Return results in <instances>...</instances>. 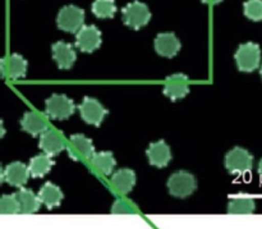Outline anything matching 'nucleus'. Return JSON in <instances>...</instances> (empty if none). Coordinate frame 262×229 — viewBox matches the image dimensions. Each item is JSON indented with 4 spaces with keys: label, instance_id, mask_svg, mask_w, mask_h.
<instances>
[{
    "label": "nucleus",
    "instance_id": "31",
    "mask_svg": "<svg viewBox=\"0 0 262 229\" xmlns=\"http://www.w3.org/2000/svg\"><path fill=\"white\" fill-rule=\"evenodd\" d=\"M257 172H258V176L262 178V159L260 160V163H258V166H257Z\"/></svg>",
    "mask_w": 262,
    "mask_h": 229
},
{
    "label": "nucleus",
    "instance_id": "7",
    "mask_svg": "<svg viewBox=\"0 0 262 229\" xmlns=\"http://www.w3.org/2000/svg\"><path fill=\"white\" fill-rule=\"evenodd\" d=\"M28 63L20 54L13 53L0 58V77L5 79H22L27 74Z\"/></svg>",
    "mask_w": 262,
    "mask_h": 229
},
{
    "label": "nucleus",
    "instance_id": "22",
    "mask_svg": "<svg viewBox=\"0 0 262 229\" xmlns=\"http://www.w3.org/2000/svg\"><path fill=\"white\" fill-rule=\"evenodd\" d=\"M256 202L251 197H237L230 200L227 212L232 215H248L255 213Z\"/></svg>",
    "mask_w": 262,
    "mask_h": 229
},
{
    "label": "nucleus",
    "instance_id": "5",
    "mask_svg": "<svg viewBox=\"0 0 262 229\" xmlns=\"http://www.w3.org/2000/svg\"><path fill=\"white\" fill-rule=\"evenodd\" d=\"M84 23V10L77 5H66L61 8L56 17L59 30L69 33H77Z\"/></svg>",
    "mask_w": 262,
    "mask_h": 229
},
{
    "label": "nucleus",
    "instance_id": "19",
    "mask_svg": "<svg viewBox=\"0 0 262 229\" xmlns=\"http://www.w3.org/2000/svg\"><path fill=\"white\" fill-rule=\"evenodd\" d=\"M15 196H17L18 202H19L20 213H23V214L37 213L40 210L41 205H42L37 195L32 190L25 189V187L19 189V191L15 194Z\"/></svg>",
    "mask_w": 262,
    "mask_h": 229
},
{
    "label": "nucleus",
    "instance_id": "17",
    "mask_svg": "<svg viewBox=\"0 0 262 229\" xmlns=\"http://www.w3.org/2000/svg\"><path fill=\"white\" fill-rule=\"evenodd\" d=\"M38 148L43 151V154L49 156H56L66 149L63 140L54 131L48 130L40 136Z\"/></svg>",
    "mask_w": 262,
    "mask_h": 229
},
{
    "label": "nucleus",
    "instance_id": "4",
    "mask_svg": "<svg viewBox=\"0 0 262 229\" xmlns=\"http://www.w3.org/2000/svg\"><path fill=\"white\" fill-rule=\"evenodd\" d=\"M76 110L73 100L67 95L54 94L45 101V114L54 120H64L72 117Z\"/></svg>",
    "mask_w": 262,
    "mask_h": 229
},
{
    "label": "nucleus",
    "instance_id": "25",
    "mask_svg": "<svg viewBox=\"0 0 262 229\" xmlns=\"http://www.w3.org/2000/svg\"><path fill=\"white\" fill-rule=\"evenodd\" d=\"M18 213H20V207L15 194L0 196V215H13Z\"/></svg>",
    "mask_w": 262,
    "mask_h": 229
},
{
    "label": "nucleus",
    "instance_id": "13",
    "mask_svg": "<svg viewBox=\"0 0 262 229\" xmlns=\"http://www.w3.org/2000/svg\"><path fill=\"white\" fill-rule=\"evenodd\" d=\"M51 54H53V59L56 61L58 68L71 69L74 66L77 59L76 50L73 46L64 41H58V43L53 44L51 46Z\"/></svg>",
    "mask_w": 262,
    "mask_h": 229
},
{
    "label": "nucleus",
    "instance_id": "26",
    "mask_svg": "<svg viewBox=\"0 0 262 229\" xmlns=\"http://www.w3.org/2000/svg\"><path fill=\"white\" fill-rule=\"evenodd\" d=\"M245 15L251 20H262V0H247L243 5Z\"/></svg>",
    "mask_w": 262,
    "mask_h": 229
},
{
    "label": "nucleus",
    "instance_id": "20",
    "mask_svg": "<svg viewBox=\"0 0 262 229\" xmlns=\"http://www.w3.org/2000/svg\"><path fill=\"white\" fill-rule=\"evenodd\" d=\"M27 166L32 178H42L51 171V168L54 166V161L51 156L46 155V154H40V155L33 156Z\"/></svg>",
    "mask_w": 262,
    "mask_h": 229
},
{
    "label": "nucleus",
    "instance_id": "14",
    "mask_svg": "<svg viewBox=\"0 0 262 229\" xmlns=\"http://www.w3.org/2000/svg\"><path fill=\"white\" fill-rule=\"evenodd\" d=\"M156 53L164 58H173L181 50V41L173 32H163L156 36L154 41Z\"/></svg>",
    "mask_w": 262,
    "mask_h": 229
},
{
    "label": "nucleus",
    "instance_id": "8",
    "mask_svg": "<svg viewBox=\"0 0 262 229\" xmlns=\"http://www.w3.org/2000/svg\"><path fill=\"white\" fill-rule=\"evenodd\" d=\"M78 112L83 122L95 127H99L107 115L106 108L94 97H84L78 107Z\"/></svg>",
    "mask_w": 262,
    "mask_h": 229
},
{
    "label": "nucleus",
    "instance_id": "21",
    "mask_svg": "<svg viewBox=\"0 0 262 229\" xmlns=\"http://www.w3.org/2000/svg\"><path fill=\"white\" fill-rule=\"evenodd\" d=\"M90 160H91L94 168L101 174H104V176H110L115 169V166H117V160H115L114 155L110 151L95 153Z\"/></svg>",
    "mask_w": 262,
    "mask_h": 229
},
{
    "label": "nucleus",
    "instance_id": "29",
    "mask_svg": "<svg viewBox=\"0 0 262 229\" xmlns=\"http://www.w3.org/2000/svg\"><path fill=\"white\" fill-rule=\"evenodd\" d=\"M204 3H206V4H210V5H215V4H219V3H222L223 0H202Z\"/></svg>",
    "mask_w": 262,
    "mask_h": 229
},
{
    "label": "nucleus",
    "instance_id": "30",
    "mask_svg": "<svg viewBox=\"0 0 262 229\" xmlns=\"http://www.w3.org/2000/svg\"><path fill=\"white\" fill-rule=\"evenodd\" d=\"M3 182H4V169H3L2 164H0V186H2Z\"/></svg>",
    "mask_w": 262,
    "mask_h": 229
},
{
    "label": "nucleus",
    "instance_id": "23",
    "mask_svg": "<svg viewBox=\"0 0 262 229\" xmlns=\"http://www.w3.org/2000/svg\"><path fill=\"white\" fill-rule=\"evenodd\" d=\"M91 10L97 18L101 19L113 18L117 13L115 0H95L91 5Z\"/></svg>",
    "mask_w": 262,
    "mask_h": 229
},
{
    "label": "nucleus",
    "instance_id": "10",
    "mask_svg": "<svg viewBox=\"0 0 262 229\" xmlns=\"http://www.w3.org/2000/svg\"><path fill=\"white\" fill-rule=\"evenodd\" d=\"M163 94L173 101L184 99L189 94V78L183 73H176L165 79Z\"/></svg>",
    "mask_w": 262,
    "mask_h": 229
},
{
    "label": "nucleus",
    "instance_id": "1",
    "mask_svg": "<svg viewBox=\"0 0 262 229\" xmlns=\"http://www.w3.org/2000/svg\"><path fill=\"white\" fill-rule=\"evenodd\" d=\"M166 187L173 197L187 199L197 190V179L191 172L177 171L169 177Z\"/></svg>",
    "mask_w": 262,
    "mask_h": 229
},
{
    "label": "nucleus",
    "instance_id": "27",
    "mask_svg": "<svg viewBox=\"0 0 262 229\" xmlns=\"http://www.w3.org/2000/svg\"><path fill=\"white\" fill-rule=\"evenodd\" d=\"M110 212H112L113 214H130V213H133V210L130 209L123 200H117V201L113 204Z\"/></svg>",
    "mask_w": 262,
    "mask_h": 229
},
{
    "label": "nucleus",
    "instance_id": "12",
    "mask_svg": "<svg viewBox=\"0 0 262 229\" xmlns=\"http://www.w3.org/2000/svg\"><path fill=\"white\" fill-rule=\"evenodd\" d=\"M28 166L22 161H12L4 168V181L9 186L22 189L30 179Z\"/></svg>",
    "mask_w": 262,
    "mask_h": 229
},
{
    "label": "nucleus",
    "instance_id": "3",
    "mask_svg": "<svg viewBox=\"0 0 262 229\" xmlns=\"http://www.w3.org/2000/svg\"><path fill=\"white\" fill-rule=\"evenodd\" d=\"M235 63L241 72L251 73L260 67L261 49L255 43H245L238 46L234 54Z\"/></svg>",
    "mask_w": 262,
    "mask_h": 229
},
{
    "label": "nucleus",
    "instance_id": "9",
    "mask_svg": "<svg viewBox=\"0 0 262 229\" xmlns=\"http://www.w3.org/2000/svg\"><path fill=\"white\" fill-rule=\"evenodd\" d=\"M102 37L99 28L94 25L83 26L76 33V46L82 53L91 54L101 46Z\"/></svg>",
    "mask_w": 262,
    "mask_h": 229
},
{
    "label": "nucleus",
    "instance_id": "11",
    "mask_svg": "<svg viewBox=\"0 0 262 229\" xmlns=\"http://www.w3.org/2000/svg\"><path fill=\"white\" fill-rule=\"evenodd\" d=\"M146 155H147L148 163L156 168H165L173 159L170 146L163 140L150 143L146 150Z\"/></svg>",
    "mask_w": 262,
    "mask_h": 229
},
{
    "label": "nucleus",
    "instance_id": "6",
    "mask_svg": "<svg viewBox=\"0 0 262 229\" xmlns=\"http://www.w3.org/2000/svg\"><path fill=\"white\" fill-rule=\"evenodd\" d=\"M123 22L125 26L133 30H140V28L147 26L151 19V12L147 5L142 2H132L128 3L122 10Z\"/></svg>",
    "mask_w": 262,
    "mask_h": 229
},
{
    "label": "nucleus",
    "instance_id": "32",
    "mask_svg": "<svg viewBox=\"0 0 262 229\" xmlns=\"http://www.w3.org/2000/svg\"><path fill=\"white\" fill-rule=\"evenodd\" d=\"M260 74H261V78H262V66H261V69H260Z\"/></svg>",
    "mask_w": 262,
    "mask_h": 229
},
{
    "label": "nucleus",
    "instance_id": "15",
    "mask_svg": "<svg viewBox=\"0 0 262 229\" xmlns=\"http://www.w3.org/2000/svg\"><path fill=\"white\" fill-rule=\"evenodd\" d=\"M136 181H137V177H136L135 171L129 168L119 169L115 173H113L112 178H110L112 186L122 195L129 194L135 189Z\"/></svg>",
    "mask_w": 262,
    "mask_h": 229
},
{
    "label": "nucleus",
    "instance_id": "28",
    "mask_svg": "<svg viewBox=\"0 0 262 229\" xmlns=\"http://www.w3.org/2000/svg\"><path fill=\"white\" fill-rule=\"evenodd\" d=\"M5 133H7V130H5V127H4V122H3V120L0 119V140H2V138L4 137Z\"/></svg>",
    "mask_w": 262,
    "mask_h": 229
},
{
    "label": "nucleus",
    "instance_id": "2",
    "mask_svg": "<svg viewBox=\"0 0 262 229\" xmlns=\"http://www.w3.org/2000/svg\"><path fill=\"white\" fill-rule=\"evenodd\" d=\"M225 168L230 174L234 176H242V174L251 172L253 166V156L246 149L241 146H235L229 150L225 155Z\"/></svg>",
    "mask_w": 262,
    "mask_h": 229
},
{
    "label": "nucleus",
    "instance_id": "24",
    "mask_svg": "<svg viewBox=\"0 0 262 229\" xmlns=\"http://www.w3.org/2000/svg\"><path fill=\"white\" fill-rule=\"evenodd\" d=\"M69 141H71L72 145L77 149L79 154L82 156L87 159H91L92 155L95 154V146L92 143V141L90 138H87L84 135H81V133H76V135H72L69 137Z\"/></svg>",
    "mask_w": 262,
    "mask_h": 229
},
{
    "label": "nucleus",
    "instance_id": "18",
    "mask_svg": "<svg viewBox=\"0 0 262 229\" xmlns=\"http://www.w3.org/2000/svg\"><path fill=\"white\" fill-rule=\"evenodd\" d=\"M20 128L31 136H41L48 131L45 120L35 112H26L20 119Z\"/></svg>",
    "mask_w": 262,
    "mask_h": 229
},
{
    "label": "nucleus",
    "instance_id": "16",
    "mask_svg": "<svg viewBox=\"0 0 262 229\" xmlns=\"http://www.w3.org/2000/svg\"><path fill=\"white\" fill-rule=\"evenodd\" d=\"M37 196L40 199L41 204L45 205L48 209H55L60 206L61 201L64 199V194L60 190V187L54 184L53 182H46L40 191L37 192Z\"/></svg>",
    "mask_w": 262,
    "mask_h": 229
}]
</instances>
